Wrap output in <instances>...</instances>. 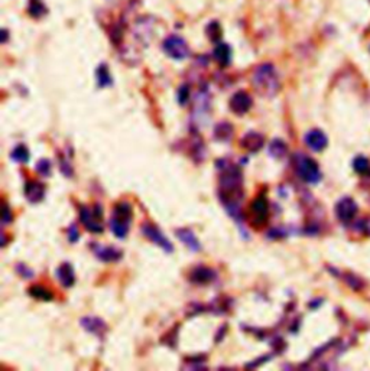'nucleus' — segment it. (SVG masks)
Instances as JSON below:
<instances>
[{
	"label": "nucleus",
	"mask_w": 370,
	"mask_h": 371,
	"mask_svg": "<svg viewBox=\"0 0 370 371\" xmlns=\"http://www.w3.org/2000/svg\"><path fill=\"white\" fill-rule=\"evenodd\" d=\"M28 293H29L32 298L39 299V301L51 302L53 299V292H51L48 287L42 286V284H34V286H31L29 290H28Z\"/></svg>",
	"instance_id": "nucleus-21"
},
{
	"label": "nucleus",
	"mask_w": 370,
	"mask_h": 371,
	"mask_svg": "<svg viewBox=\"0 0 370 371\" xmlns=\"http://www.w3.org/2000/svg\"><path fill=\"white\" fill-rule=\"evenodd\" d=\"M25 196L31 204H38L45 198V185L39 181H28L25 184Z\"/></svg>",
	"instance_id": "nucleus-14"
},
{
	"label": "nucleus",
	"mask_w": 370,
	"mask_h": 371,
	"mask_svg": "<svg viewBox=\"0 0 370 371\" xmlns=\"http://www.w3.org/2000/svg\"><path fill=\"white\" fill-rule=\"evenodd\" d=\"M28 12L32 18L39 19L47 15L48 9L44 3V0H29V6H28Z\"/></svg>",
	"instance_id": "nucleus-25"
},
{
	"label": "nucleus",
	"mask_w": 370,
	"mask_h": 371,
	"mask_svg": "<svg viewBox=\"0 0 370 371\" xmlns=\"http://www.w3.org/2000/svg\"><path fill=\"white\" fill-rule=\"evenodd\" d=\"M304 141H305V144H307L311 150H314V152H321V150H324V149L327 147V144H328L327 136H325L321 130H318V129L310 130V132L305 135Z\"/></svg>",
	"instance_id": "nucleus-13"
},
{
	"label": "nucleus",
	"mask_w": 370,
	"mask_h": 371,
	"mask_svg": "<svg viewBox=\"0 0 370 371\" xmlns=\"http://www.w3.org/2000/svg\"><path fill=\"white\" fill-rule=\"evenodd\" d=\"M353 168H354V171H356L357 174H360V175L369 174V171H370L369 160L366 159V158H363V156H359V158H356L354 162H353Z\"/></svg>",
	"instance_id": "nucleus-28"
},
{
	"label": "nucleus",
	"mask_w": 370,
	"mask_h": 371,
	"mask_svg": "<svg viewBox=\"0 0 370 371\" xmlns=\"http://www.w3.org/2000/svg\"><path fill=\"white\" fill-rule=\"evenodd\" d=\"M250 221L253 227H264L269 218V202L264 194H259L250 204Z\"/></svg>",
	"instance_id": "nucleus-7"
},
{
	"label": "nucleus",
	"mask_w": 370,
	"mask_h": 371,
	"mask_svg": "<svg viewBox=\"0 0 370 371\" xmlns=\"http://www.w3.org/2000/svg\"><path fill=\"white\" fill-rule=\"evenodd\" d=\"M155 19L151 18V16H143V18L138 19L136 20V25L133 28V36L138 39V41H149L152 38V34H154V25Z\"/></svg>",
	"instance_id": "nucleus-11"
},
{
	"label": "nucleus",
	"mask_w": 370,
	"mask_h": 371,
	"mask_svg": "<svg viewBox=\"0 0 370 371\" xmlns=\"http://www.w3.org/2000/svg\"><path fill=\"white\" fill-rule=\"evenodd\" d=\"M357 214V204L350 196L341 198L335 205V215L341 223H350Z\"/></svg>",
	"instance_id": "nucleus-10"
},
{
	"label": "nucleus",
	"mask_w": 370,
	"mask_h": 371,
	"mask_svg": "<svg viewBox=\"0 0 370 371\" xmlns=\"http://www.w3.org/2000/svg\"><path fill=\"white\" fill-rule=\"evenodd\" d=\"M217 168H220L218 178V198L224 208L234 220H240V202L243 199V175L237 165L226 159H218Z\"/></svg>",
	"instance_id": "nucleus-1"
},
{
	"label": "nucleus",
	"mask_w": 370,
	"mask_h": 371,
	"mask_svg": "<svg viewBox=\"0 0 370 371\" xmlns=\"http://www.w3.org/2000/svg\"><path fill=\"white\" fill-rule=\"evenodd\" d=\"M206 34L212 42H218L221 39V26L218 22H210L206 28Z\"/></svg>",
	"instance_id": "nucleus-27"
},
{
	"label": "nucleus",
	"mask_w": 370,
	"mask_h": 371,
	"mask_svg": "<svg viewBox=\"0 0 370 371\" xmlns=\"http://www.w3.org/2000/svg\"><path fill=\"white\" fill-rule=\"evenodd\" d=\"M36 172L42 177H50L51 175V162L48 159H41L36 163Z\"/></svg>",
	"instance_id": "nucleus-29"
},
{
	"label": "nucleus",
	"mask_w": 370,
	"mask_h": 371,
	"mask_svg": "<svg viewBox=\"0 0 370 371\" xmlns=\"http://www.w3.org/2000/svg\"><path fill=\"white\" fill-rule=\"evenodd\" d=\"M176 237H178L187 247L190 248L191 251L197 253V251L201 250V244H200L197 235H195L194 232L190 230V229H181V230H178L176 231Z\"/></svg>",
	"instance_id": "nucleus-19"
},
{
	"label": "nucleus",
	"mask_w": 370,
	"mask_h": 371,
	"mask_svg": "<svg viewBox=\"0 0 370 371\" xmlns=\"http://www.w3.org/2000/svg\"><path fill=\"white\" fill-rule=\"evenodd\" d=\"M80 324L90 334H94V335L97 336H103L106 334V322L103 319L97 318V317H86V318H83L80 321Z\"/></svg>",
	"instance_id": "nucleus-17"
},
{
	"label": "nucleus",
	"mask_w": 370,
	"mask_h": 371,
	"mask_svg": "<svg viewBox=\"0 0 370 371\" xmlns=\"http://www.w3.org/2000/svg\"><path fill=\"white\" fill-rule=\"evenodd\" d=\"M55 275H56V279L64 287H71L75 283V273H74V269L70 263H62V265L58 266L55 270Z\"/></svg>",
	"instance_id": "nucleus-18"
},
{
	"label": "nucleus",
	"mask_w": 370,
	"mask_h": 371,
	"mask_svg": "<svg viewBox=\"0 0 370 371\" xmlns=\"http://www.w3.org/2000/svg\"><path fill=\"white\" fill-rule=\"evenodd\" d=\"M102 217H103V211H102L100 205H94L93 210H90L88 207H84V205L80 208V221L90 232L100 234L105 231Z\"/></svg>",
	"instance_id": "nucleus-6"
},
{
	"label": "nucleus",
	"mask_w": 370,
	"mask_h": 371,
	"mask_svg": "<svg viewBox=\"0 0 370 371\" xmlns=\"http://www.w3.org/2000/svg\"><path fill=\"white\" fill-rule=\"evenodd\" d=\"M233 126L227 122L218 123L214 129V138L218 141H229L233 138Z\"/></svg>",
	"instance_id": "nucleus-22"
},
{
	"label": "nucleus",
	"mask_w": 370,
	"mask_h": 371,
	"mask_svg": "<svg viewBox=\"0 0 370 371\" xmlns=\"http://www.w3.org/2000/svg\"><path fill=\"white\" fill-rule=\"evenodd\" d=\"M10 158L15 162H18V163H28L29 158H31V153H29V150H28V147L25 144H18L10 152Z\"/></svg>",
	"instance_id": "nucleus-26"
},
{
	"label": "nucleus",
	"mask_w": 370,
	"mask_h": 371,
	"mask_svg": "<svg viewBox=\"0 0 370 371\" xmlns=\"http://www.w3.org/2000/svg\"><path fill=\"white\" fill-rule=\"evenodd\" d=\"M78 238H80V231L77 230L75 224H72L70 229H68V240H70L71 243H75Z\"/></svg>",
	"instance_id": "nucleus-32"
},
{
	"label": "nucleus",
	"mask_w": 370,
	"mask_h": 371,
	"mask_svg": "<svg viewBox=\"0 0 370 371\" xmlns=\"http://www.w3.org/2000/svg\"><path fill=\"white\" fill-rule=\"evenodd\" d=\"M94 254L97 256L99 260L105 262V263H111V262H119L122 259V251L116 247H103L99 244H93L91 246Z\"/></svg>",
	"instance_id": "nucleus-15"
},
{
	"label": "nucleus",
	"mask_w": 370,
	"mask_h": 371,
	"mask_svg": "<svg viewBox=\"0 0 370 371\" xmlns=\"http://www.w3.org/2000/svg\"><path fill=\"white\" fill-rule=\"evenodd\" d=\"M16 272H18L22 278H26V279H32V278H34V270L29 269L28 266L23 265V263H19V265L16 266Z\"/></svg>",
	"instance_id": "nucleus-31"
},
{
	"label": "nucleus",
	"mask_w": 370,
	"mask_h": 371,
	"mask_svg": "<svg viewBox=\"0 0 370 371\" xmlns=\"http://www.w3.org/2000/svg\"><path fill=\"white\" fill-rule=\"evenodd\" d=\"M162 49L169 58L176 59V61L187 59L191 55L190 45L187 44V41L184 38H181L179 35L166 36L162 42Z\"/></svg>",
	"instance_id": "nucleus-5"
},
{
	"label": "nucleus",
	"mask_w": 370,
	"mask_h": 371,
	"mask_svg": "<svg viewBox=\"0 0 370 371\" xmlns=\"http://www.w3.org/2000/svg\"><path fill=\"white\" fill-rule=\"evenodd\" d=\"M230 110L237 114V116H245L247 111L252 108L253 106V100H252V95L247 93V91H236L229 101Z\"/></svg>",
	"instance_id": "nucleus-9"
},
{
	"label": "nucleus",
	"mask_w": 370,
	"mask_h": 371,
	"mask_svg": "<svg viewBox=\"0 0 370 371\" xmlns=\"http://www.w3.org/2000/svg\"><path fill=\"white\" fill-rule=\"evenodd\" d=\"M252 86L262 97L270 98L276 95L281 89V81L275 65L270 62L258 65L252 72Z\"/></svg>",
	"instance_id": "nucleus-2"
},
{
	"label": "nucleus",
	"mask_w": 370,
	"mask_h": 371,
	"mask_svg": "<svg viewBox=\"0 0 370 371\" xmlns=\"http://www.w3.org/2000/svg\"><path fill=\"white\" fill-rule=\"evenodd\" d=\"M212 56L221 67H227L231 62V48L227 44H218L212 51Z\"/></svg>",
	"instance_id": "nucleus-20"
},
{
	"label": "nucleus",
	"mask_w": 370,
	"mask_h": 371,
	"mask_svg": "<svg viewBox=\"0 0 370 371\" xmlns=\"http://www.w3.org/2000/svg\"><path fill=\"white\" fill-rule=\"evenodd\" d=\"M294 168H295L297 175L307 184L314 185V184H318L322 178L317 162L304 153L294 155Z\"/></svg>",
	"instance_id": "nucleus-4"
},
{
	"label": "nucleus",
	"mask_w": 370,
	"mask_h": 371,
	"mask_svg": "<svg viewBox=\"0 0 370 371\" xmlns=\"http://www.w3.org/2000/svg\"><path fill=\"white\" fill-rule=\"evenodd\" d=\"M132 218H133V210L129 202H119L114 205L110 220V229L117 238H124L127 235Z\"/></svg>",
	"instance_id": "nucleus-3"
},
{
	"label": "nucleus",
	"mask_w": 370,
	"mask_h": 371,
	"mask_svg": "<svg viewBox=\"0 0 370 371\" xmlns=\"http://www.w3.org/2000/svg\"><path fill=\"white\" fill-rule=\"evenodd\" d=\"M142 232L145 234V237L148 240H151L152 243H155L163 251H166V253H172L174 251L172 243L160 232V230H159L157 226H154L151 223H145V224H142Z\"/></svg>",
	"instance_id": "nucleus-8"
},
{
	"label": "nucleus",
	"mask_w": 370,
	"mask_h": 371,
	"mask_svg": "<svg viewBox=\"0 0 370 371\" xmlns=\"http://www.w3.org/2000/svg\"><path fill=\"white\" fill-rule=\"evenodd\" d=\"M10 221H12V214L9 211V207L4 205V207H3V224H7V223H10Z\"/></svg>",
	"instance_id": "nucleus-33"
},
{
	"label": "nucleus",
	"mask_w": 370,
	"mask_h": 371,
	"mask_svg": "<svg viewBox=\"0 0 370 371\" xmlns=\"http://www.w3.org/2000/svg\"><path fill=\"white\" fill-rule=\"evenodd\" d=\"M267 152H269V155H270L272 158H275V159H282L283 156L286 155V152H288V146H286V143L283 140H281V139H275V140H272V143L269 144Z\"/></svg>",
	"instance_id": "nucleus-23"
},
{
	"label": "nucleus",
	"mask_w": 370,
	"mask_h": 371,
	"mask_svg": "<svg viewBox=\"0 0 370 371\" xmlns=\"http://www.w3.org/2000/svg\"><path fill=\"white\" fill-rule=\"evenodd\" d=\"M215 276H217V273L212 270L211 267L197 266L190 272L188 279H190V282L195 283V284H207V283H211L215 279Z\"/></svg>",
	"instance_id": "nucleus-12"
},
{
	"label": "nucleus",
	"mask_w": 370,
	"mask_h": 371,
	"mask_svg": "<svg viewBox=\"0 0 370 371\" xmlns=\"http://www.w3.org/2000/svg\"><path fill=\"white\" fill-rule=\"evenodd\" d=\"M188 100H190V87L187 84H184L181 89L178 90V101L181 106H184L188 103Z\"/></svg>",
	"instance_id": "nucleus-30"
},
{
	"label": "nucleus",
	"mask_w": 370,
	"mask_h": 371,
	"mask_svg": "<svg viewBox=\"0 0 370 371\" xmlns=\"http://www.w3.org/2000/svg\"><path fill=\"white\" fill-rule=\"evenodd\" d=\"M96 78H97V83H99V87L105 89V87H110L113 84V78L110 75V71H108V67L106 64H102L97 71H96Z\"/></svg>",
	"instance_id": "nucleus-24"
},
{
	"label": "nucleus",
	"mask_w": 370,
	"mask_h": 371,
	"mask_svg": "<svg viewBox=\"0 0 370 371\" xmlns=\"http://www.w3.org/2000/svg\"><path fill=\"white\" fill-rule=\"evenodd\" d=\"M240 146L243 149H246L247 152H252V153L259 152L264 146V135H261L258 132H249L240 140Z\"/></svg>",
	"instance_id": "nucleus-16"
}]
</instances>
